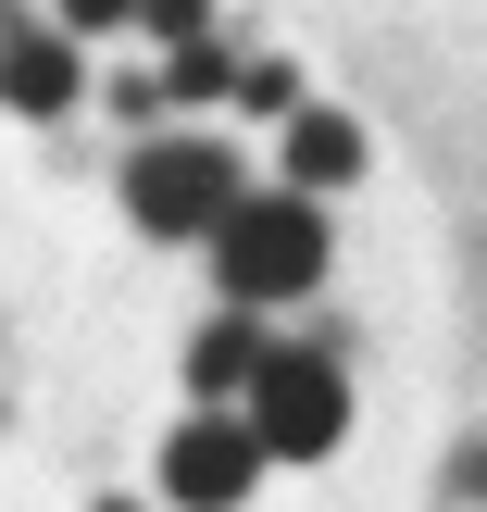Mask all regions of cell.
<instances>
[{
	"mask_svg": "<svg viewBox=\"0 0 487 512\" xmlns=\"http://www.w3.org/2000/svg\"><path fill=\"white\" fill-rule=\"evenodd\" d=\"M213 288L225 313H263V300H313L325 288V213L300 188H250L213 225Z\"/></svg>",
	"mask_w": 487,
	"mask_h": 512,
	"instance_id": "obj_1",
	"label": "cell"
},
{
	"mask_svg": "<svg viewBox=\"0 0 487 512\" xmlns=\"http://www.w3.org/2000/svg\"><path fill=\"white\" fill-rule=\"evenodd\" d=\"M250 375H263V325H250V313H213L188 338V388L225 413V400H250Z\"/></svg>",
	"mask_w": 487,
	"mask_h": 512,
	"instance_id": "obj_6",
	"label": "cell"
},
{
	"mask_svg": "<svg viewBox=\"0 0 487 512\" xmlns=\"http://www.w3.org/2000/svg\"><path fill=\"white\" fill-rule=\"evenodd\" d=\"M225 100H250V113H300V75H288V63H238Z\"/></svg>",
	"mask_w": 487,
	"mask_h": 512,
	"instance_id": "obj_9",
	"label": "cell"
},
{
	"mask_svg": "<svg viewBox=\"0 0 487 512\" xmlns=\"http://www.w3.org/2000/svg\"><path fill=\"white\" fill-rule=\"evenodd\" d=\"M138 25H150V38H163V50H188L200 25H213V0H138Z\"/></svg>",
	"mask_w": 487,
	"mask_h": 512,
	"instance_id": "obj_10",
	"label": "cell"
},
{
	"mask_svg": "<svg viewBox=\"0 0 487 512\" xmlns=\"http://www.w3.org/2000/svg\"><path fill=\"white\" fill-rule=\"evenodd\" d=\"M50 13H63V38H100V25H125L138 0H50Z\"/></svg>",
	"mask_w": 487,
	"mask_h": 512,
	"instance_id": "obj_11",
	"label": "cell"
},
{
	"mask_svg": "<svg viewBox=\"0 0 487 512\" xmlns=\"http://www.w3.org/2000/svg\"><path fill=\"white\" fill-rule=\"evenodd\" d=\"M250 488H263V438H250L238 413H188L163 438V500L175 512H238Z\"/></svg>",
	"mask_w": 487,
	"mask_h": 512,
	"instance_id": "obj_4",
	"label": "cell"
},
{
	"mask_svg": "<svg viewBox=\"0 0 487 512\" xmlns=\"http://www.w3.org/2000/svg\"><path fill=\"white\" fill-rule=\"evenodd\" d=\"M238 200H250V175H238V150H213V138H150L138 163H125V225H138V238H213Z\"/></svg>",
	"mask_w": 487,
	"mask_h": 512,
	"instance_id": "obj_2",
	"label": "cell"
},
{
	"mask_svg": "<svg viewBox=\"0 0 487 512\" xmlns=\"http://www.w3.org/2000/svg\"><path fill=\"white\" fill-rule=\"evenodd\" d=\"M238 425L263 438V463H325V450L350 438V388H338V363H325V350H263Z\"/></svg>",
	"mask_w": 487,
	"mask_h": 512,
	"instance_id": "obj_3",
	"label": "cell"
},
{
	"mask_svg": "<svg viewBox=\"0 0 487 512\" xmlns=\"http://www.w3.org/2000/svg\"><path fill=\"white\" fill-rule=\"evenodd\" d=\"M75 88H88V63H75V38L63 25H38V38H0V100L13 113H75Z\"/></svg>",
	"mask_w": 487,
	"mask_h": 512,
	"instance_id": "obj_5",
	"label": "cell"
},
{
	"mask_svg": "<svg viewBox=\"0 0 487 512\" xmlns=\"http://www.w3.org/2000/svg\"><path fill=\"white\" fill-rule=\"evenodd\" d=\"M363 175V125L350 113H288V188L313 200V188H350Z\"/></svg>",
	"mask_w": 487,
	"mask_h": 512,
	"instance_id": "obj_7",
	"label": "cell"
},
{
	"mask_svg": "<svg viewBox=\"0 0 487 512\" xmlns=\"http://www.w3.org/2000/svg\"><path fill=\"white\" fill-rule=\"evenodd\" d=\"M150 88H163V100H225L238 75H225V50H213V38H188V50H163V75H150Z\"/></svg>",
	"mask_w": 487,
	"mask_h": 512,
	"instance_id": "obj_8",
	"label": "cell"
}]
</instances>
